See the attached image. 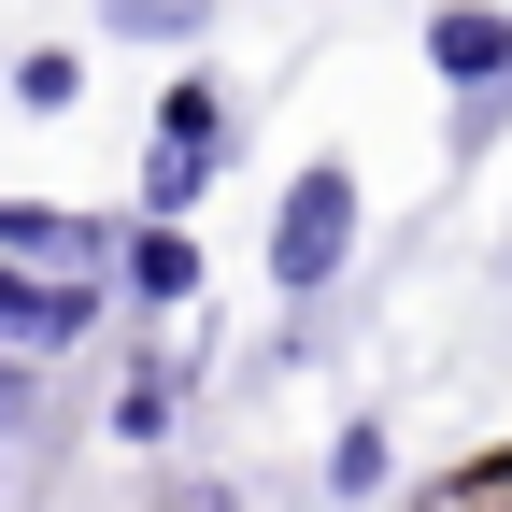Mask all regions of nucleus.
Wrapping results in <instances>:
<instances>
[{
  "mask_svg": "<svg viewBox=\"0 0 512 512\" xmlns=\"http://www.w3.org/2000/svg\"><path fill=\"white\" fill-rule=\"evenodd\" d=\"M342 256H356V171L313 157V171L285 185V214H271V285L313 299V285H342Z\"/></svg>",
  "mask_w": 512,
  "mask_h": 512,
  "instance_id": "f257e3e1",
  "label": "nucleus"
},
{
  "mask_svg": "<svg viewBox=\"0 0 512 512\" xmlns=\"http://www.w3.org/2000/svg\"><path fill=\"white\" fill-rule=\"evenodd\" d=\"M157 157H171V171H214V157H228V100H214V86H171Z\"/></svg>",
  "mask_w": 512,
  "mask_h": 512,
  "instance_id": "f03ea898",
  "label": "nucleus"
},
{
  "mask_svg": "<svg viewBox=\"0 0 512 512\" xmlns=\"http://www.w3.org/2000/svg\"><path fill=\"white\" fill-rule=\"evenodd\" d=\"M0 328H15V342H72V328H86V285H29V271H0Z\"/></svg>",
  "mask_w": 512,
  "mask_h": 512,
  "instance_id": "7ed1b4c3",
  "label": "nucleus"
},
{
  "mask_svg": "<svg viewBox=\"0 0 512 512\" xmlns=\"http://www.w3.org/2000/svg\"><path fill=\"white\" fill-rule=\"evenodd\" d=\"M427 57H441L456 86H498V72H512V29H498V15H441V29H427Z\"/></svg>",
  "mask_w": 512,
  "mask_h": 512,
  "instance_id": "20e7f679",
  "label": "nucleus"
},
{
  "mask_svg": "<svg viewBox=\"0 0 512 512\" xmlns=\"http://www.w3.org/2000/svg\"><path fill=\"white\" fill-rule=\"evenodd\" d=\"M0 242H15V256H86V228L43 214V200H0Z\"/></svg>",
  "mask_w": 512,
  "mask_h": 512,
  "instance_id": "39448f33",
  "label": "nucleus"
},
{
  "mask_svg": "<svg viewBox=\"0 0 512 512\" xmlns=\"http://www.w3.org/2000/svg\"><path fill=\"white\" fill-rule=\"evenodd\" d=\"M100 15H114L128 43H185V29H200V15H214V0H100Z\"/></svg>",
  "mask_w": 512,
  "mask_h": 512,
  "instance_id": "423d86ee",
  "label": "nucleus"
}]
</instances>
